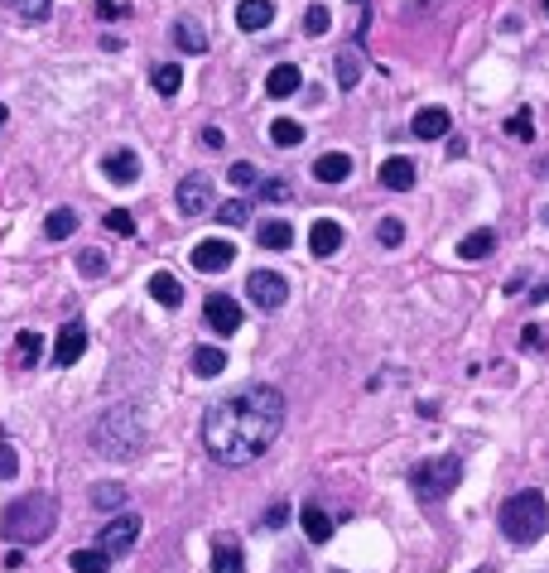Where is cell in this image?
<instances>
[{"label": "cell", "instance_id": "cell-43", "mask_svg": "<svg viewBox=\"0 0 549 573\" xmlns=\"http://www.w3.org/2000/svg\"><path fill=\"white\" fill-rule=\"evenodd\" d=\"M260 193H266L270 202H284V198H290V184H280V178H274V184H266Z\"/></svg>", "mask_w": 549, "mask_h": 573}, {"label": "cell", "instance_id": "cell-22", "mask_svg": "<svg viewBox=\"0 0 549 573\" xmlns=\"http://www.w3.org/2000/svg\"><path fill=\"white\" fill-rule=\"evenodd\" d=\"M304 535H308L314 544L332 540V516H328L324 506H318V501H308V506H304Z\"/></svg>", "mask_w": 549, "mask_h": 573}, {"label": "cell", "instance_id": "cell-16", "mask_svg": "<svg viewBox=\"0 0 549 573\" xmlns=\"http://www.w3.org/2000/svg\"><path fill=\"white\" fill-rule=\"evenodd\" d=\"M274 20V5L270 0H242V5H236V25H242L246 34H260Z\"/></svg>", "mask_w": 549, "mask_h": 573}, {"label": "cell", "instance_id": "cell-19", "mask_svg": "<svg viewBox=\"0 0 549 573\" xmlns=\"http://www.w3.org/2000/svg\"><path fill=\"white\" fill-rule=\"evenodd\" d=\"M212 573H246L242 549H236V540H226V535H217V544H212Z\"/></svg>", "mask_w": 549, "mask_h": 573}, {"label": "cell", "instance_id": "cell-24", "mask_svg": "<svg viewBox=\"0 0 549 573\" xmlns=\"http://www.w3.org/2000/svg\"><path fill=\"white\" fill-rule=\"evenodd\" d=\"M68 569L73 573H106L111 569V554H106V549H73V554H68Z\"/></svg>", "mask_w": 549, "mask_h": 573}, {"label": "cell", "instance_id": "cell-49", "mask_svg": "<svg viewBox=\"0 0 549 573\" xmlns=\"http://www.w3.org/2000/svg\"><path fill=\"white\" fill-rule=\"evenodd\" d=\"M535 174H540V178H549V154H545L540 164H535Z\"/></svg>", "mask_w": 549, "mask_h": 573}, {"label": "cell", "instance_id": "cell-6", "mask_svg": "<svg viewBox=\"0 0 549 573\" xmlns=\"http://www.w3.org/2000/svg\"><path fill=\"white\" fill-rule=\"evenodd\" d=\"M246 294H250L256 308L274 314V308H284V299H290V284H284V274H274V270H250L246 274Z\"/></svg>", "mask_w": 549, "mask_h": 573}, {"label": "cell", "instance_id": "cell-45", "mask_svg": "<svg viewBox=\"0 0 549 573\" xmlns=\"http://www.w3.org/2000/svg\"><path fill=\"white\" fill-rule=\"evenodd\" d=\"M525 348H530V352H540V348H545V328H535V323L525 328Z\"/></svg>", "mask_w": 549, "mask_h": 573}, {"label": "cell", "instance_id": "cell-14", "mask_svg": "<svg viewBox=\"0 0 549 573\" xmlns=\"http://www.w3.org/2000/svg\"><path fill=\"white\" fill-rule=\"evenodd\" d=\"M348 174H352V154H342V150H328V154H318V160H314V178H318V184H342Z\"/></svg>", "mask_w": 549, "mask_h": 573}, {"label": "cell", "instance_id": "cell-10", "mask_svg": "<svg viewBox=\"0 0 549 573\" xmlns=\"http://www.w3.org/2000/svg\"><path fill=\"white\" fill-rule=\"evenodd\" d=\"M188 260H193V270H202V274H222L236 260V246L232 241H198Z\"/></svg>", "mask_w": 549, "mask_h": 573}, {"label": "cell", "instance_id": "cell-38", "mask_svg": "<svg viewBox=\"0 0 549 573\" xmlns=\"http://www.w3.org/2000/svg\"><path fill=\"white\" fill-rule=\"evenodd\" d=\"M376 241H381V246H400V241H405V226H400L396 217H386V222L376 226Z\"/></svg>", "mask_w": 549, "mask_h": 573}, {"label": "cell", "instance_id": "cell-4", "mask_svg": "<svg viewBox=\"0 0 549 573\" xmlns=\"http://www.w3.org/2000/svg\"><path fill=\"white\" fill-rule=\"evenodd\" d=\"M549 530V501L540 492H516L501 501V535L511 544H535Z\"/></svg>", "mask_w": 549, "mask_h": 573}, {"label": "cell", "instance_id": "cell-21", "mask_svg": "<svg viewBox=\"0 0 549 573\" xmlns=\"http://www.w3.org/2000/svg\"><path fill=\"white\" fill-rule=\"evenodd\" d=\"M492 250H496V232H492V226H482V232H468V236L458 241V256H463V260H487Z\"/></svg>", "mask_w": 549, "mask_h": 573}, {"label": "cell", "instance_id": "cell-1", "mask_svg": "<svg viewBox=\"0 0 549 573\" xmlns=\"http://www.w3.org/2000/svg\"><path fill=\"white\" fill-rule=\"evenodd\" d=\"M284 429V396L274 386H246L217 400L202 420V444L222 468H246Z\"/></svg>", "mask_w": 549, "mask_h": 573}, {"label": "cell", "instance_id": "cell-30", "mask_svg": "<svg viewBox=\"0 0 549 573\" xmlns=\"http://www.w3.org/2000/svg\"><path fill=\"white\" fill-rule=\"evenodd\" d=\"M270 140H274L280 150H294V145H304V126L290 121V116H280V121L270 126Z\"/></svg>", "mask_w": 549, "mask_h": 573}, {"label": "cell", "instance_id": "cell-29", "mask_svg": "<svg viewBox=\"0 0 549 573\" xmlns=\"http://www.w3.org/2000/svg\"><path fill=\"white\" fill-rule=\"evenodd\" d=\"M356 82H362V58H356V49H342L338 53V87L352 92Z\"/></svg>", "mask_w": 549, "mask_h": 573}, {"label": "cell", "instance_id": "cell-3", "mask_svg": "<svg viewBox=\"0 0 549 573\" xmlns=\"http://www.w3.org/2000/svg\"><path fill=\"white\" fill-rule=\"evenodd\" d=\"M92 448L102 458H135L145 448V420H140L135 405H111L97 424H92Z\"/></svg>", "mask_w": 549, "mask_h": 573}, {"label": "cell", "instance_id": "cell-26", "mask_svg": "<svg viewBox=\"0 0 549 573\" xmlns=\"http://www.w3.org/2000/svg\"><path fill=\"white\" fill-rule=\"evenodd\" d=\"M39 356H44V342H39V332H15V366H20V372H29V366H39Z\"/></svg>", "mask_w": 549, "mask_h": 573}, {"label": "cell", "instance_id": "cell-41", "mask_svg": "<svg viewBox=\"0 0 549 573\" xmlns=\"http://www.w3.org/2000/svg\"><path fill=\"white\" fill-rule=\"evenodd\" d=\"M20 472V458H15V448L10 444H0V482H10V477Z\"/></svg>", "mask_w": 549, "mask_h": 573}, {"label": "cell", "instance_id": "cell-13", "mask_svg": "<svg viewBox=\"0 0 549 573\" xmlns=\"http://www.w3.org/2000/svg\"><path fill=\"white\" fill-rule=\"evenodd\" d=\"M102 169H106L111 184H135V178H140V154L135 150H111Z\"/></svg>", "mask_w": 549, "mask_h": 573}, {"label": "cell", "instance_id": "cell-11", "mask_svg": "<svg viewBox=\"0 0 549 573\" xmlns=\"http://www.w3.org/2000/svg\"><path fill=\"white\" fill-rule=\"evenodd\" d=\"M82 352H87V328H82V323H63V328H58V342H53V366H63V372H68Z\"/></svg>", "mask_w": 549, "mask_h": 573}, {"label": "cell", "instance_id": "cell-27", "mask_svg": "<svg viewBox=\"0 0 549 573\" xmlns=\"http://www.w3.org/2000/svg\"><path fill=\"white\" fill-rule=\"evenodd\" d=\"M73 232H78V212L73 208H53L49 222H44V236H49V241H68Z\"/></svg>", "mask_w": 549, "mask_h": 573}, {"label": "cell", "instance_id": "cell-42", "mask_svg": "<svg viewBox=\"0 0 549 573\" xmlns=\"http://www.w3.org/2000/svg\"><path fill=\"white\" fill-rule=\"evenodd\" d=\"M328 25H332V20H328V10H324V5H314V10L304 15V29H308V34H324Z\"/></svg>", "mask_w": 549, "mask_h": 573}, {"label": "cell", "instance_id": "cell-36", "mask_svg": "<svg viewBox=\"0 0 549 573\" xmlns=\"http://www.w3.org/2000/svg\"><path fill=\"white\" fill-rule=\"evenodd\" d=\"M246 217H250V208H246L242 198H232V202H222V208H217V222L222 226H242Z\"/></svg>", "mask_w": 549, "mask_h": 573}, {"label": "cell", "instance_id": "cell-52", "mask_svg": "<svg viewBox=\"0 0 549 573\" xmlns=\"http://www.w3.org/2000/svg\"><path fill=\"white\" fill-rule=\"evenodd\" d=\"M545 10H549V0H545Z\"/></svg>", "mask_w": 549, "mask_h": 573}, {"label": "cell", "instance_id": "cell-35", "mask_svg": "<svg viewBox=\"0 0 549 573\" xmlns=\"http://www.w3.org/2000/svg\"><path fill=\"white\" fill-rule=\"evenodd\" d=\"M506 130H511L516 140H535V116H530V106H520V111L506 121Z\"/></svg>", "mask_w": 549, "mask_h": 573}, {"label": "cell", "instance_id": "cell-37", "mask_svg": "<svg viewBox=\"0 0 549 573\" xmlns=\"http://www.w3.org/2000/svg\"><path fill=\"white\" fill-rule=\"evenodd\" d=\"M106 232H116V236H135V217H130L126 208H111V212H106Z\"/></svg>", "mask_w": 549, "mask_h": 573}, {"label": "cell", "instance_id": "cell-44", "mask_svg": "<svg viewBox=\"0 0 549 573\" xmlns=\"http://www.w3.org/2000/svg\"><path fill=\"white\" fill-rule=\"evenodd\" d=\"M202 145H208V150H222V145H226V135H222L217 126H208V130H202Z\"/></svg>", "mask_w": 549, "mask_h": 573}, {"label": "cell", "instance_id": "cell-7", "mask_svg": "<svg viewBox=\"0 0 549 573\" xmlns=\"http://www.w3.org/2000/svg\"><path fill=\"white\" fill-rule=\"evenodd\" d=\"M140 540V516H111L102 525V535H97V549H106V554H130Z\"/></svg>", "mask_w": 549, "mask_h": 573}, {"label": "cell", "instance_id": "cell-31", "mask_svg": "<svg viewBox=\"0 0 549 573\" xmlns=\"http://www.w3.org/2000/svg\"><path fill=\"white\" fill-rule=\"evenodd\" d=\"M10 10H15L20 20H29V25H44V20L53 15V0H5Z\"/></svg>", "mask_w": 549, "mask_h": 573}, {"label": "cell", "instance_id": "cell-12", "mask_svg": "<svg viewBox=\"0 0 549 573\" xmlns=\"http://www.w3.org/2000/svg\"><path fill=\"white\" fill-rule=\"evenodd\" d=\"M448 126H453V116L444 111V106H420V111H414V121H410V130L420 140H444Z\"/></svg>", "mask_w": 549, "mask_h": 573}, {"label": "cell", "instance_id": "cell-23", "mask_svg": "<svg viewBox=\"0 0 549 573\" xmlns=\"http://www.w3.org/2000/svg\"><path fill=\"white\" fill-rule=\"evenodd\" d=\"M381 184L396 188V193L414 188V164H410V160H400V154H396V160H386V164H381Z\"/></svg>", "mask_w": 549, "mask_h": 573}, {"label": "cell", "instance_id": "cell-17", "mask_svg": "<svg viewBox=\"0 0 549 573\" xmlns=\"http://www.w3.org/2000/svg\"><path fill=\"white\" fill-rule=\"evenodd\" d=\"M299 82H304V73L294 63H274L270 78H266V92H270V97H294V92H299Z\"/></svg>", "mask_w": 549, "mask_h": 573}, {"label": "cell", "instance_id": "cell-18", "mask_svg": "<svg viewBox=\"0 0 549 573\" xmlns=\"http://www.w3.org/2000/svg\"><path fill=\"white\" fill-rule=\"evenodd\" d=\"M256 241L266 246V250H290L294 246V226L284 222V217H270V222H260Z\"/></svg>", "mask_w": 549, "mask_h": 573}, {"label": "cell", "instance_id": "cell-28", "mask_svg": "<svg viewBox=\"0 0 549 573\" xmlns=\"http://www.w3.org/2000/svg\"><path fill=\"white\" fill-rule=\"evenodd\" d=\"M193 372H198L202 381L222 376V372H226V352H222V348H198V352H193Z\"/></svg>", "mask_w": 549, "mask_h": 573}, {"label": "cell", "instance_id": "cell-9", "mask_svg": "<svg viewBox=\"0 0 549 573\" xmlns=\"http://www.w3.org/2000/svg\"><path fill=\"white\" fill-rule=\"evenodd\" d=\"M202 318H208L212 332H236V328H242V304H236L232 294H208Z\"/></svg>", "mask_w": 549, "mask_h": 573}, {"label": "cell", "instance_id": "cell-51", "mask_svg": "<svg viewBox=\"0 0 549 573\" xmlns=\"http://www.w3.org/2000/svg\"><path fill=\"white\" fill-rule=\"evenodd\" d=\"M356 5H366V0H356Z\"/></svg>", "mask_w": 549, "mask_h": 573}, {"label": "cell", "instance_id": "cell-15", "mask_svg": "<svg viewBox=\"0 0 549 573\" xmlns=\"http://www.w3.org/2000/svg\"><path fill=\"white\" fill-rule=\"evenodd\" d=\"M308 246H314V256H338L342 250V226L332 217H318L314 232H308Z\"/></svg>", "mask_w": 549, "mask_h": 573}, {"label": "cell", "instance_id": "cell-40", "mask_svg": "<svg viewBox=\"0 0 549 573\" xmlns=\"http://www.w3.org/2000/svg\"><path fill=\"white\" fill-rule=\"evenodd\" d=\"M226 178H232L236 188H256V178H260V174H256V164H246V160H242V164H232V174H226Z\"/></svg>", "mask_w": 549, "mask_h": 573}, {"label": "cell", "instance_id": "cell-33", "mask_svg": "<svg viewBox=\"0 0 549 573\" xmlns=\"http://www.w3.org/2000/svg\"><path fill=\"white\" fill-rule=\"evenodd\" d=\"M92 506H97V511H116V506H126V487H121V482H102V487H92Z\"/></svg>", "mask_w": 549, "mask_h": 573}, {"label": "cell", "instance_id": "cell-48", "mask_svg": "<svg viewBox=\"0 0 549 573\" xmlns=\"http://www.w3.org/2000/svg\"><path fill=\"white\" fill-rule=\"evenodd\" d=\"M97 15L102 20H116V15H121V5H116V0H97Z\"/></svg>", "mask_w": 549, "mask_h": 573}, {"label": "cell", "instance_id": "cell-32", "mask_svg": "<svg viewBox=\"0 0 549 573\" xmlns=\"http://www.w3.org/2000/svg\"><path fill=\"white\" fill-rule=\"evenodd\" d=\"M178 87H184V68H178V63H160V68H154V92H160V97H174Z\"/></svg>", "mask_w": 549, "mask_h": 573}, {"label": "cell", "instance_id": "cell-50", "mask_svg": "<svg viewBox=\"0 0 549 573\" xmlns=\"http://www.w3.org/2000/svg\"><path fill=\"white\" fill-rule=\"evenodd\" d=\"M0 126H5V106H0Z\"/></svg>", "mask_w": 549, "mask_h": 573}, {"label": "cell", "instance_id": "cell-25", "mask_svg": "<svg viewBox=\"0 0 549 573\" xmlns=\"http://www.w3.org/2000/svg\"><path fill=\"white\" fill-rule=\"evenodd\" d=\"M174 44L184 53H202V49H208V34H202L198 20H178V25H174Z\"/></svg>", "mask_w": 549, "mask_h": 573}, {"label": "cell", "instance_id": "cell-8", "mask_svg": "<svg viewBox=\"0 0 549 573\" xmlns=\"http://www.w3.org/2000/svg\"><path fill=\"white\" fill-rule=\"evenodd\" d=\"M174 198H178V212H184V217H202V212L212 208V178L208 174H188Z\"/></svg>", "mask_w": 549, "mask_h": 573}, {"label": "cell", "instance_id": "cell-47", "mask_svg": "<svg viewBox=\"0 0 549 573\" xmlns=\"http://www.w3.org/2000/svg\"><path fill=\"white\" fill-rule=\"evenodd\" d=\"M0 564H5L10 573H15V569H25V549H20V544H15V549H10V554H5V559H0Z\"/></svg>", "mask_w": 549, "mask_h": 573}, {"label": "cell", "instance_id": "cell-2", "mask_svg": "<svg viewBox=\"0 0 549 573\" xmlns=\"http://www.w3.org/2000/svg\"><path fill=\"white\" fill-rule=\"evenodd\" d=\"M53 525H58L53 496L49 492H29V496H20L15 506L0 511V540H10V544H39V540H49V535H53Z\"/></svg>", "mask_w": 549, "mask_h": 573}, {"label": "cell", "instance_id": "cell-34", "mask_svg": "<svg viewBox=\"0 0 549 573\" xmlns=\"http://www.w3.org/2000/svg\"><path fill=\"white\" fill-rule=\"evenodd\" d=\"M78 270L82 274H87V280H97V274H106V256H102V250H78Z\"/></svg>", "mask_w": 549, "mask_h": 573}, {"label": "cell", "instance_id": "cell-39", "mask_svg": "<svg viewBox=\"0 0 549 573\" xmlns=\"http://www.w3.org/2000/svg\"><path fill=\"white\" fill-rule=\"evenodd\" d=\"M438 5H448V0H405V15H410V20H429V15H438Z\"/></svg>", "mask_w": 549, "mask_h": 573}, {"label": "cell", "instance_id": "cell-5", "mask_svg": "<svg viewBox=\"0 0 549 573\" xmlns=\"http://www.w3.org/2000/svg\"><path fill=\"white\" fill-rule=\"evenodd\" d=\"M463 482V458L458 453H438V458H424L410 468V487L420 501H444L453 496V487Z\"/></svg>", "mask_w": 549, "mask_h": 573}, {"label": "cell", "instance_id": "cell-46", "mask_svg": "<svg viewBox=\"0 0 549 573\" xmlns=\"http://www.w3.org/2000/svg\"><path fill=\"white\" fill-rule=\"evenodd\" d=\"M280 520H284V501H274V506L266 511V530H280Z\"/></svg>", "mask_w": 549, "mask_h": 573}, {"label": "cell", "instance_id": "cell-20", "mask_svg": "<svg viewBox=\"0 0 549 573\" xmlns=\"http://www.w3.org/2000/svg\"><path fill=\"white\" fill-rule=\"evenodd\" d=\"M150 294H154V304H164V308H178V304H184V284H178L169 270H154V274H150Z\"/></svg>", "mask_w": 549, "mask_h": 573}]
</instances>
